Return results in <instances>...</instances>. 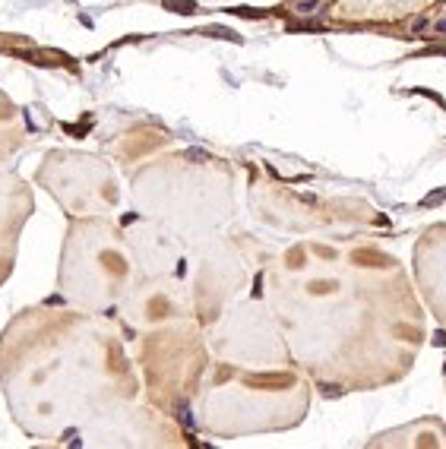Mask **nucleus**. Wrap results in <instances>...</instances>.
Returning <instances> with one entry per match:
<instances>
[{"label":"nucleus","instance_id":"obj_1","mask_svg":"<svg viewBox=\"0 0 446 449\" xmlns=\"http://www.w3.org/2000/svg\"><path fill=\"white\" fill-rule=\"evenodd\" d=\"M355 260H367L364 266H383V263H389V260H386L383 253H371V250H361V253H358Z\"/></svg>","mask_w":446,"mask_h":449},{"label":"nucleus","instance_id":"obj_2","mask_svg":"<svg viewBox=\"0 0 446 449\" xmlns=\"http://www.w3.org/2000/svg\"><path fill=\"white\" fill-rule=\"evenodd\" d=\"M443 196H446V190H440V193H434V196H427V200H424V206H434V203H440Z\"/></svg>","mask_w":446,"mask_h":449},{"label":"nucleus","instance_id":"obj_3","mask_svg":"<svg viewBox=\"0 0 446 449\" xmlns=\"http://www.w3.org/2000/svg\"><path fill=\"white\" fill-rule=\"evenodd\" d=\"M434 29H437V32H446V19H440V22L434 25Z\"/></svg>","mask_w":446,"mask_h":449}]
</instances>
